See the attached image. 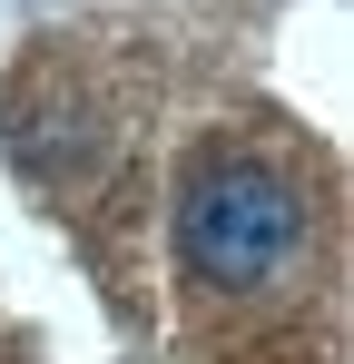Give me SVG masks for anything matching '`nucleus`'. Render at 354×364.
Returning <instances> with one entry per match:
<instances>
[{"instance_id": "f257e3e1", "label": "nucleus", "mask_w": 354, "mask_h": 364, "mask_svg": "<svg viewBox=\"0 0 354 364\" xmlns=\"http://www.w3.org/2000/svg\"><path fill=\"white\" fill-rule=\"evenodd\" d=\"M177 256L197 286L256 296L305 256V187L266 158H207L177 197Z\"/></svg>"}]
</instances>
